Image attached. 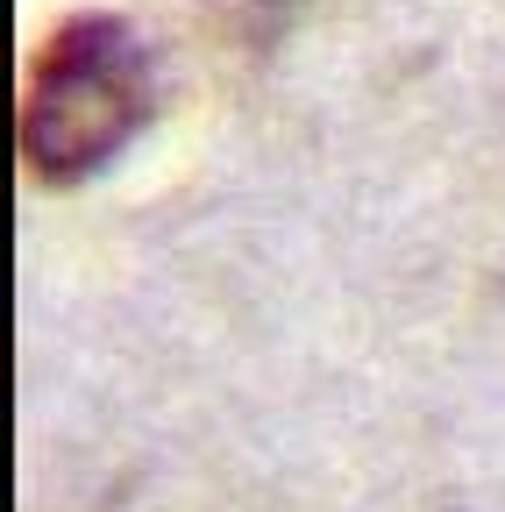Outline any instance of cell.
Wrapping results in <instances>:
<instances>
[{
    "mask_svg": "<svg viewBox=\"0 0 505 512\" xmlns=\"http://www.w3.org/2000/svg\"><path fill=\"white\" fill-rule=\"evenodd\" d=\"M157 107V72L143 36L121 15H65L29 57L15 143L43 185L93 178Z\"/></svg>",
    "mask_w": 505,
    "mask_h": 512,
    "instance_id": "6da1fadb",
    "label": "cell"
}]
</instances>
